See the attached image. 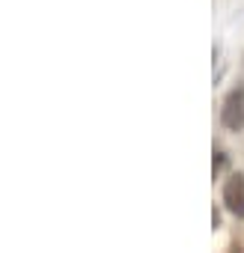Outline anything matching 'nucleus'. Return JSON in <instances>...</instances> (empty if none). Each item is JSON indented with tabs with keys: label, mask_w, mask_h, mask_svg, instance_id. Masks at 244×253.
<instances>
[{
	"label": "nucleus",
	"mask_w": 244,
	"mask_h": 253,
	"mask_svg": "<svg viewBox=\"0 0 244 253\" xmlns=\"http://www.w3.org/2000/svg\"><path fill=\"white\" fill-rule=\"evenodd\" d=\"M220 125L226 131H241L244 128V86L229 89V95L220 104Z\"/></svg>",
	"instance_id": "nucleus-1"
},
{
	"label": "nucleus",
	"mask_w": 244,
	"mask_h": 253,
	"mask_svg": "<svg viewBox=\"0 0 244 253\" xmlns=\"http://www.w3.org/2000/svg\"><path fill=\"white\" fill-rule=\"evenodd\" d=\"M223 206L229 214L244 217V176L241 173H232L223 182Z\"/></svg>",
	"instance_id": "nucleus-2"
},
{
	"label": "nucleus",
	"mask_w": 244,
	"mask_h": 253,
	"mask_svg": "<svg viewBox=\"0 0 244 253\" xmlns=\"http://www.w3.org/2000/svg\"><path fill=\"white\" fill-rule=\"evenodd\" d=\"M223 167H226V155H223V152H217V158H214V176H217Z\"/></svg>",
	"instance_id": "nucleus-3"
}]
</instances>
